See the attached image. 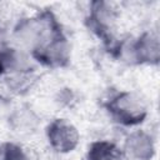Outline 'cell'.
Instances as JSON below:
<instances>
[{
    "instance_id": "obj_1",
    "label": "cell",
    "mask_w": 160,
    "mask_h": 160,
    "mask_svg": "<svg viewBox=\"0 0 160 160\" xmlns=\"http://www.w3.org/2000/svg\"><path fill=\"white\" fill-rule=\"evenodd\" d=\"M62 29L55 12L50 9H42L32 16L18 20L12 28L14 46L30 54L44 40Z\"/></svg>"
},
{
    "instance_id": "obj_2",
    "label": "cell",
    "mask_w": 160,
    "mask_h": 160,
    "mask_svg": "<svg viewBox=\"0 0 160 160\" xmlns=\"http://www.w3.org/2000/svg\"><path fill=\"white\" fill-rule=\"evenodd\" d=\"M102 108L114 122L125 128L139 126L149 116L146 100L134 90L114 92L102 102Z\"/></svg>"
},
{
    "instance_id": "obj_3",
    "label": "cell",
    "mask_w": 160,
    "mask_h": 160,
    "mask_svg": "<svg viewBox=\"0 0 160 160\" xmlns=\"http://www.w3.org/2000/svg\"><path fill=\"white\" fill-rule=\"evenodd\" d=\"M119 15V10L112 2L105 0H92L89 2L85 25L108 48L116 40L115 29Z\"/></svg>"
},
{
    "instance_id": "obj_4",
    "label": "cell",
    "mask_w": 160,
    "mask_h": 160,
    "mask_svg": "<svg viewBox=\"0 0 160 160\" xmlns=\"http://www.w3.org/2000/svg\"><path fill=\"white\" fill-rule=\"evenodd\" d=\"M30 56L44 68H66L71 60V45L64 30H60L36 46Z\"/></svg>"
},
{
    "instance_id": "obj_5",
    "label": "cell",
    "mask_w": 160,
    "mask_h": 160,
    "mask_svg": "<svg viewBox=\"0 0 160 160\" xmlns=\"http://www.w3.org/2000/svg\"><path fill=\"white\" fill-rule=\"evenodd\" d=\"M45 136L49 146L58 154L72 152L80 141L78 128L62 118L52 119L45 128Z\"/></svg>"
},
{
    "instance_id": "obj_6",
    "label": "cell",
    "mask_w": 160,
    "mask_h": 160,
    "mask_svg": "<svg viewBox=\"0 0 160 160\" xmlns=\"http://www.w3.org/2000/svg\"><path fill=\"white\" fill-rule=\"evenodd\" d=\"M121 150L125 160H152L156 154L155 139L149 131L138 129L126 135Z\"/></svg>"
},
{
    "instance_id": "obj_7",
    "label": "cell",
    "mask_w": 160,
    "mask_h": 160,
    "mask_svg": "<svg viewBox=\"0 0 160 160\" xmlns=\"http://www.w3.org/2000/svg\"><path fill=\"white\" fill-rule=\"evenodd\" d=\"M40 116L38 112L28 104H22L14 108L6 120L10 130L18 135L25 136L36 132L40 126Z\"/></svg>"
},
{
    "instance_id": "obj_8",
    "label": "cell",
    "mask_w": 160,
    "mask_h": 160,
    "mask_svg": "<svg viewBox=\"0 0 160 160\" xmlns=\"http://www.w3.org/2000/svg\"><path fill=\"white\" fill-rule=\"evenodd\" d=\"M2 78L8 90L11 94L18 96H24L35 88V85L40 79V75L36 72L35 69H29V70L9 71Z\"/></svg>"
},
{
    "instance_id": "obj_9",
    "label": "cell",
    "mask_w": 160,
    "mask_h": 160,
    "mask_svg": "<svg viewBox=\"0 0 160 160\" xmlns=\"http://www.w3.org/2000/svg\"><path fill=\"white\" fill-rule=\"evenodd\" d=\"M84 160H125L121 148L114 141H92L85 152Z\"/></svg>"
},
{
    "instance_id": "obj_10",
    "label": "cell",
    "mask_w": 160,
    "mask_h": 160,
    "mask_svg": "<svg viewBox=\"0 0 160 160\" xmlns=\"http://www.w3.org/2000/svg\"><path fill=\"white\" fill-rule=\"evenodd\" d=\"M0 160H30L26 151L16 142H0Z\"/></svg>"
},
{
    "instance_id": "obj_11",
    "label": "cell",
    "mask_w": 160,
    "mask_h": 160,
    "mask_svg": "<svg viewBox=\"0 0 160 160\" xmlns=\"http://www.w3.org/2000/svg\"><path fill=\"white\" fill-rule=\"evenodd\" d=\"M56 100L59 104H61V106H71L75 102L76 98H75V94L72 92V90L66 88V89H62L61 92H59Z\"/></svg>"
},
{
    "instance_id": "obj_12",
    "label": "cell",
    "mask_w": 160,
    "mask_h": 160,
    "mask_svg": "<svg viewBox=\"0 0 160 160\" xmlns=\"http://www.w3.org/2000/svg\"><path fill=\"white\" fill-rule=\"evenodd\" d=\"M12 109L11 100L0 94V121H6Z\"/></svg>"
},
{
    "instance_id": "obj_13",
    "label": "cell",
    "mask_w": 160,
    "mask_h": 160,
    "mask_svg": "<svg viewBox=\"0 0 160 160\" xmlns=\"http://www.w3.org/2000/svg\"><path fill=\"white\" fill-rule=\"evenodd\" d=\"M8 72V46H0V76Z\"/></svg>"
}]
</instances>
